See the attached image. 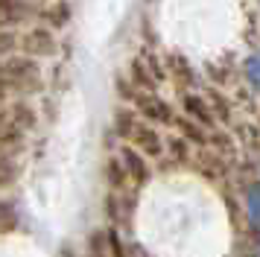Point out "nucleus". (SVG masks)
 Masks as SVG:
<instances>
[{
	"label": "nucleus",
	"mask_w": 260,
	"mask_h": 257,
	"mask_svg": "<svg viewBox=\"0 0 260 257\" xmlns=\"http://www.w3.org/2000/svg\"><path fill=\"white\" fill-rule=\"evenodd\" d=\"M41 85V68L32 56H9L0 61V108L12 93H29Z\"/></svg>",
	"instance_id": "f257e3e1"
},
{
	"label": "nucleus",
	"mask_w": 260,
	"mask_h": 257,
	"mask_svg": "<svg viewBox=\"0 0 260 257\" xmlns=\"http://www.w3.org/2000/svg\"><path fill=\"white\" fill-rule=\"evenodd\" d=\"M36 126V111L29 103H9L0 108V149L15 146L32 132Z\"/></svg>",
	"instance_id": "f03ea898"
},
{
	"label": "nucleus",
	"mask_w": 260,
	"mask_h": 257,
	"mask_svg": "<svg viewBox=\"0 0 260 257\" xmlns=\"http://www.w3.org/2000/svg\"><path fill=\"white\" fill-rule=\"evenodd\" d=\"M21 50H24V56L50 58L56 50H59V41H56L53 29H47V26H36V29H26V33L21 35Z\"/></svg>",
	"instance_id": "7ed1b4c3"
},
{
	"label": "nucleus",
	"mask_w": 260,
	"mask_h": 257,
	"mask_svg": "<svg viewBox=\"0 0 260 257\" xmlns=\"http://www.w3.org/2000/svg\"><path fill=\"white\" fill-rule=\"evenodd\" d=\"M15 47H21V35L9 33V29H0V61L9 58V53H12Z\"/></svg>",
	"instance_id": "20e7f679"
},
{
	"label": "nucleus",
	"mask_w": 260,
	"mask_h": 257,
	"mask_svg": "<svg viewBox=\"0 0 260 257\" xmlns=\"http://www.w3.org/2000/svg\"><path fill=\"white\" fill-rule=\"evenodd\" d=\"M248 216L254 225H260V184L248 190Z\"/></svg>",
	"instance_id": "39448f33"
},
{
	"label": "nucleus",
	"mask_w": 260,
	"mask_h": 257,
	"mask_svg": "<svg viewBox=\"0 0 260 257\" xmlns=\"http://www.w3.org/2000/svg\"><path fill=\"white\" fill-rule=\"evenodd\" d=\"M12 175H15V164H12V158L0 152V187L6 184V181H9Z\"/></svg>",
	"instance_id": "423d86ee"
},
{
	"label": "nucleus",
	"mask_w": 260,
	"mask_h": 257,
	"mask_svg": "<svg viewBox=\"0 0 260 257\" xmlns=\"http://www.w3.org/2000/svg\"><path fill=\"white\" fill-rule=\"evenodd\" d=\"M246 70H248V79H251V82H254V85L260 88V53H254V56L248 58Z\"/></svg>",
	"instance_id": "0eeeda50"
}]
</instances>
